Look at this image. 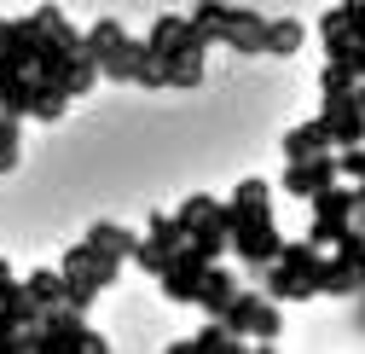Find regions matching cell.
<instances>
[{"label": "cell", "mask_w": 365, "mask_h": 354, "mask_svg": "<svg viewBox=\"0 0 365 354\" xmlns=\"http://www.w3.org/2000/svg\"><path fill=\"white\" fill-rule=\"evenodd\" d=\"M319 261H325V250H319V244L284 238L279 256H272L255 279H261V290L279 302V308H284V302H307V296H319Z\"/></svg>", "instance_id": "6da1fadb"}, {"label": "cell", "mask_w": 365, "mask_h": 354, "mask_svg": "<svg viewBox=\"0 0 365 354\" xmlns=\"http://www.w3.org/2000/svg\"><path fill=\"white\" fill-rule=\"evenodd\" d=\"M35 354H105V337L87 325L81 308L58 302V308H47L41 325H35Z\"/></svg>", "instance_id": "7a4b0ae2"}, {"label": "cell", "mask_w": 365, "mask_h": 354, "mask_svg": "<svg viewBox=\"0 0 365 354\" xmlns=\"http://www.w3.org/2000/svg\"><path fill=\"white\" fill-rule=\"evenodd\" d=\"M215 320H220L226 331H238L244 343L255 337L261 348H272V343H279V331H284V320H279V302H272L267 290H244V285L232 290V302H226Z\"/></svg>", "instance_id": "3957f363"}, {"label": "cell", "mask_w": 365, "mask_h": 354, "mask_svg": "<svg viewBox=\"0 0 365 354\" xmlns=\"http://www.w3.org/2000/svg\"><path fill=\"white\" fill-rule=\"evenodd\" d=\"M307 203H313V227H307V244L331 250V244L342 238V227L354 221V186L331 181V186H319V192H313Z\"/></svg>", "instance_id": "277c9868"}, {"label": "cell", "mask_w": 365, "mask_h": 354, "mask_svg": "<svg viewBox=\"0 0 365 354\" xmlns=\"http://www.w3.org/2000/svg\"><path fill=\"white\" fill-rule=\"evenodd\" d=\"M203 268H209V256L186 238V244H180L168 261H163V268H157V285H163V296L174 302V308H192L197 302V285H203Z\"/></svg>", "instance_id": "5b68a950"}, {"label": "cell", "mask_w": 365, "mask_h": 354, "mask_svg": "<svg viewBox=\"0 0 365 354\" xmlns=\"http://www.w3.org/2000/svg\"><path fill=\"white\" fill-rule=\"evenodd\" d=\"M331 181H342L336 174V151H313V157H284V174H279V192L284 198H313L319 186H331Z\"/></svg>", "instance_id": "8992f818"}, {"label": "cell", "mask_w": 365, "mask_h": 354, "mask_svg": "<svg viewBox=\"0 0 365 354\" xmlns=\"http://www.w3.org/2000/svg\"><path fill=\"white\" fill-rule=\"evenodd\" d=\"M180 244H186V227H180V221L174 215H151V227H145V238H133V256L128 261H140V268L157 279V268H163V261L180 250Z\"/></svg>", "instance_id": "52a82bcc"}, {"label": "cell", "mask_w": 365, "mask_h": 354, "mask_svg": "<svg viewBox=\"0 0 365 354\" xmlns=\"http://www.w3.org/2000/svg\"><path fill=\"white\" fill-rule=\"evenodd\" d=\"M319 122H325V134H331V151H336V146H359V140H365V111H359L354 99H325Z\"/></svg>", "instance_id": "ba28073f"}, {"label": "cell", "mask_w": 365, "mask_h": 354, "mask_svg": "<svg viewBox=\"0 0 365 354\" xmlns=\"http://www.w3.org/2000/svg\"><path fill=\"white\" fill-rule=\"evenodd\" d=\"M250 343L238 337V331H226L220 320H203V331L197 337H186V343H174V354H244Z\"/></svg>", "instance_id": "9c48e42d"}, {"label": "cell", "mask_w": 365, "mask_h": 354, "mask_svg": "<svg viewBox=\"0 0 365 354\" xmlns=\"http://www.w3.org/2000/svg\"><path fill=\"white\" fill-rule=\"evenodd\" d=\"M232 290H238V273H226V268H215V261H209V268H203V285H197V302H192V308H203V320H215L220 308L232 302Z\"/></svg>", "instance_id": "30bf717a"}, {"label": "cell", "mask_w": 365, "mask_h": 354, "mask_svg": "<svg viewBox=\"0 0 365 354\" xmlns=\"http://www.w3.org/2000/svg\"><path fill=\"white\" fill-rule=\"evenodd\" d=\"M302 41H307L302 18H267V29H261V53H272V59H296Z\"/></svg>", "instance_id": "8fae6325"}, {"label": "cell", "mask_w": 365, "mask_h": 354, "mask_svg": "<svg viewBox=\"0 0 365 354\" xmlns=\"http://www.w3.org/2000/svg\"><path fill=\"white\" fill-rule=\"evenodd\" d=\"M359 279H354V261L342 250H331L325 261H319V296H354Z\"/></svg>", "instance_id": "7c38bea8"}, {"label": "cell", "mask_w": 365, "mask_h": 354, "mask_svg": "<svg viewBox=\"0 0 365 354\" xmlns=\"http://www.w3.org/2000/svg\"><path fill=\"white\" fill-rule=\"evenodd\" d=\"M99 59V81H133V59H140V41L133 35H122L116 47H105V53H93Z\"/></svg>", "instance_id": "4fadbf2b"}, {"label": "cell", "mask_w": 365, "mask_h": 354, "mask_svg": "<svg viewBox=\"0 0 365 354\" xmlns=\"http://www.w3.org/2000/svg\"><path fill=\"white\" fill-rule=\"evenodd\" d=\"M313 151H331V134H325V122H296L290 134H284V157H313Z\"/></svg>", "instance_id": "5bb4252c"}, {"label": "cell", "mask_w": 365, "mask_h": 354, "mask_svg": "<svg viewBox=\"0 0 365 354\" xmlns=\"http://www.w3.org/2000/svg\"><path fill=\"white\" fill-rule=\"evenodd\" d=\"M35 99H41V81H35L29 70H24L18 81H6V87H0V111H6V116H18V122L35 111Z\"/></svg>", "instance_id": "9a60e30c"}, {"label": "cell", "mask_w": 365, "mask_h": 354, "mask_svg": "<svg viewBox=\"0 0 365 354\" xmlns=\"http://www.w3.org/2000/svg\"><path fill=\"white\" fill-rule=\"evenodd\" d=\"M24 290L35 296L41 314H47V308H58V302H64V273H58V268H35V273H24Z\"/></svg>", "instance_id": "2e32d148"}, {"label": "cell", "mask_w": 365, "mask_h": 354, "mask_svg": "<svg viewBox=\"0 0 365 354\" xmlns=\"http://www.w3.org/2000/svg\"><path fill=\"white\" fill-rule=\"evenodd\" d=\"M29 24L47 35V41H58V47H81V29H76L58 6H35V12H29Z\"/></svg>", "instance_id": "e0dca14e"}, {"label": "cell", "mask_w": 365, "mask_h": 354, "mask_svg": "<svg viewBox=\"0 0 365 354\" xmlns=\"http://www.w3.org/2000/svg\"><path fill=\"white\" fill-rule=\"evenodd\" d=\"M87 244H93V250H110V256H133V238H140V233H128V227H116V221H93V227H87L81 233Z\"/></svg>", "instance_id": "ac0fdd59"}, {"label": "cell", "mask_w": 365, "mask_h": 354, "mask_svg": "<svg viewBox=\"0 0 365 354\" xmlns=\"http://www.w3.org/2000/svg\"><path fill=\"white\" fill-rule=\"evenodd\" d=\"M93 87H99V59L76 47V53H70V76H64V93L81 99V93H93Z\"/></svg>", "instance_id": "d6986e66"}, {"label": "cell", "mask_w": 365, "mask_h": 354, "mask_svg": "<svg viewBox=\"0 0 365 354\" xmlns=\"http://www.w3.org/2000/svg\"><path fill=\"white\" fill-rule=\"evenodd\" d=\"M354 81H359V76H354L348 64L325 59V70H319V93H325V99H348V93H354Z\"/></svg>", "instance_id": "ffe728a7"}, {"label": "cell", "mask_w": 365, "mask_h": 354, "mask_svg": "<svg viewBox=\"0 0 365 354\" xmlns=\"http://www.w3.org/2000/svg\"><path fill=\"white\" fill-rule=\"evenodd\" d=\"M215 203H220V198H209V192H192L186 203H180V209H174V221H180V227H186V233H192V227H203V221L215 215Z\"/></svg>", "instance_id": "44dd1931"}, {"label": "cell", "mask_w": 365, "mask_h": 354, "mask_svg": "<svg viewBox=\"0 0 365 354\" xmlns=\"http://www.w3.org/2000/svg\"><path fill=\"white\" fill-rule=\"evenodd\" d=\"M180 29H186V18H180V12H163V18H157V24H151V35H145V41H140V47H145V53H151V59H157V47H168V41H174V35H180Z\"/></svg>", "instance_id": "7402d4cb"}, {"label": "cell", "mask_w": 365, "mask_h": 354, "mask_svg": "<svg viewBox=\"0 0 365 354\" xmlns=\"http://www.w3.org/2000/svg\"><path fill=\"white\" fill-rule=\"evenodd\" d=\"M64 111H70V93H58V87H41V99H35V122H64Z\"/></svg>", "instance_id": "603a6c76"}, {"label": "cell", "mask_w": 365, "mask_h": 354, "mask_svg": "<svg viewBox=\"0 0 365 354\" xmlns=\"http://www.w3.org/2000/svg\"><path fill=\"white\" fill-rule=\"evenodd\" d=\"M18 168V116L0 111V174H12Z\"/></svg>", "instance_id": "cb8c5ba5"}, {"label": "cell", "mask_w": 365, "mask_h": 354, "mask_svg": "<svg viewBox=\"0 0 365 354\" xmlns=\"http://www.w3.org/2000/svg\"><path fill=\"white\" fill-rule=\"evenodd\" d=\"M336 174L342 181H365V140L359 146H336Z\"/></svg>", "instance_id": "d4e9b609"}, {"label": "cell", "mask_w": 365, "mask_h": 354, "mask_svg": "<svg viewBox=\"0 0 365 354\" xmlns=\"http://www.w3.org/2000/svg\"><path fill=\"white\" fill-rule=\"evenodd\" d=\"M342 18H348V35L365 47V0H342Z\"/></svg>", "instance_id": "484cf974"}, {"label": "cell", "mask_w": 365, "mask_h": 354, "mask_svg": "<svg viewBox=\"0 0 365 354\" xmlns=\"http://www.w3.org/2000/svg\"><path fill=\"white\" fill-rule=\"evenodd\" d=\"M319 35H325V41H336V35H348V18H342V6H331L325 18H319Z\"/></svg>", "instance_id": "4316f807"}, {"label": "cell", "mask_w": 365, "mask_h": 354, "mask_svg": "<svg viewBox=\"0 0 365 354\" xmlns=\"http://www.w3.org/2000/svg\"><path fill=\"white\" fill-rule=\"evenodd\" d=\"M168 87H203V59H197V64H186V70H174V76H168Z\"/></svg>", "instance_id": "83f0119b"}, {"label": "cell", "mask_w": 365, "mask_h": 354, "mask_svg": "<svg viewBox=\"0 0 365 354\" xmlns=\"http://www.w3.org/2000/svg\"><path fill=\"white\" fill-rule=\"evenodd\" d=\"M354 296H359V314H354V325H359V331H365V285H359V290H354Z\"/></svg>", "instance_id": "f1b7e54d"}, {"label": "cell", "mask_w": 365, "mask_h": 354, "mask_svg": "<svg viewBox=\"0 0 365 354\" xmlns=\"http://www.w3.org/2000/svg\"><path fill=\"white\" fill-rule=\"evenodd\" d=\"M6 24H12V18H0V47H6Z\"/></svg>", "instance_id": "f546056e"}, {"label": "cell", "mask_w": 365, "mask_h": 354, "mask_svg": "<svg viewBox=\"0 0 365 354\" xmlns=\"http://www.w3.org/2000/svg\"><path fill=\"white\" fill-rule=\"evenodd\" d=\"M0 273H12V261H6V256H0Z\"/></svg>", "instance_id": "4dcf8cb0"}]
</instances>
